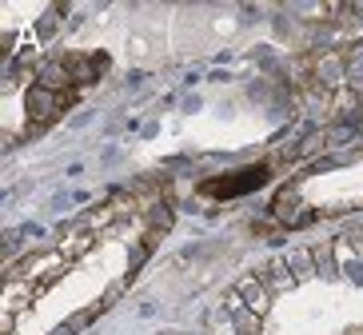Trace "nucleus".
<instances>
[{"label": "nucleus", "instance_id": "obj_1", "mask_svg": "<svg viewBox=\"0 0 363 335\" xmlns=\"http://www.w3.org/2000/svg\"><path fill=\"white\" fill-rule=\"evenodd\" d=\"M231 180H240V184H204V191L208 196H240V191H248V188H260L268 180V168H248V172H240Z\"/></svg>", "mask_w": 363, "mask_h": 335}, {"label": "nucleus", "instance_id": "obj_2", "mask_svg": "<svg viewBox=\"0 0 363 335\" xmlns=\"http://www.w3.org/2000/svg\"><path fill=\"white\" fill-rule=\"evenodd\" d=\"M40 88H48V92H64V84H72V72L64 68V60H48V64H40Z\"/></svg>", "mask_w": 363, "mask_h": 335}, {"label": "nucleus", "instance_id": "obj_3", "mask_svg": "<svg viewBox=\"0 0 363 335\" xmlns=\"http://www.w3.org/2000/svg\"><path fill=\"white\" fill-rule=\"evenodd\" d=\"M28 108H36V112H40V120L48 124V120L60 112V100L48 92V88H32V96H28Z\"/></svg>", "mask_w": 363, "mask_h": 335}, {"label": "nucleus", "instance_id": "obj_4", "mask_svg": "<svg viewBox=\"0 0 363 335\" xmlns=\"http://www.w3.org/2000/svg\"><path fill=\"white\" fill-rule=\"evenodd\" d=\"M292 280H295V276H292V267H288L284 260L268 263V287H272V291H279V287H288Z\"/></svg>", "mask_w": 363, "mask_h": 335}, {"label": "nucleus", "instance_id": "obj_5", "mask_svg": "<svg viewBox=\"0 0 363 335\" xmlns=\"http://www.w3.org/2000/svg\"><path fill=\"white\" fill-rule=\"evenodd\" d=\"M312 263H316V256H308V252H288V267H292L295 280H308L312 276Z\"/></svg>", "mask_w": 363, "mask_h": 335}, {"label": "nucleus", "instance_id": "obj_6", "mask_svg": "<svg viewBox=\"0 0 363 335\" xmlns=\"http://www.w3.org/2000/svg\"><path fill=\"white\" fill-rule=\"evenodd\" d=\"M299 204V196H295V188H279L275 191V204H272V215H279V219H288V208H295Z\"/></svg>", "mask_w": 363, "mask_h": 335}, {"label": "nucleus", "instance_id": "obj_7", "mask_svg": "<svg viewBox=\"0 0 363 335\" xmlns=\"http://www.w3.org/2000/svg\"><path fill=\"white\" fill-rule=\"evenodd\" d=\"M240 295H248L251 308L264 311V291H260V284H255V280H244V284H240Z\"/></svg>", "mask_w": 363, "mask_h": 335}, {"label": "nucleus", "instance_id": "obj_8", "mask_svg": "<svg viewBox=\"0 0 363 335\" xmlns=\"http://www.w3.org/2000/svg\"><path fill=\"white\" fill-rule=\"evenodd\" d=\"M312 256H316V263L323 267V276H331V271H336V260H331V243H319Z\"/></svg>", "mask_w": 363, "mask_h": 335}, {"label": "nucleus", "instance_id": "obj_9", "mask_svg": "<svg viewBox=\"0 0 363 335\" xmlns=\"http://www.w3.org/2000/svg\"><path fill=\"white\" fill-rule=\"evenodd\" d=\"M152 219H156L160 228H168V224H172V215H168V208H156V215H152Z\"/></svg>", "mask_w": 363, "mask_h": 335}, {"label": "nucleus", "instance_id": "obj_10", "mask_svg": "<svg viewBox=\"0 0 363 335\" xmlns=\"http://www.w3.org/2000/svg\"><path fill=\"white\" fill-rule=\"evenodd\" d=\"M52 28H56V16H45V24H40V32H45V36H52Z\"/></svg>", "mask_w": 363, "mask_h": 335}, {"label": "nucleus", "instance_id": "obj_11", "mask_svg": "<svg viewBox=\"0 0 363 335\" xmlns=\"http://www.w3.org/2000/svg\"><path fill=\"white\" fill-rule=\"evenodd\" d=\"M52 335H72V327H60V332H52Z\"/></svg>", "mask_w": 363, "mask_h": 335}, {"label": "nucleus", "instance_id": "obj_12", "mask_svg": "<svg viewBox=\"0 0 363 335\" xmlns=\"http://www.w3.org/2000/svg\"><path fill=\"white\" fill-rule=\"evenodd\" d=\"M347 335H363V327H351V332H347Z\"/></svg>", "mask_w": 363, "mask_h": 335}]
</instances>
